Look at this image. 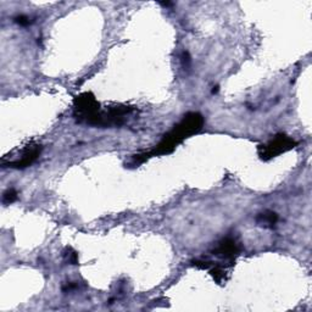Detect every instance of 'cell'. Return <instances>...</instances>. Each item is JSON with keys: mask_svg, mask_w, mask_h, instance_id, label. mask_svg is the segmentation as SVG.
Returning <instances> with one entry per match:
<instances>
[{"mask_svg": "<svg viewBox=\"0 0 312 312\" xmlns=\"http://www.w3.org/2000/svg\"><path fill=\"white\" fill-rule=\"evenodd\" d=\"M202 124H204V118H202V116L200 115V114H187V115L183 117V119L173 127L172 131H170L167 134L163 136L162 140L156 145V148L152 153L138 156H143V160H144V158L149 157L150 155L168 154V153H171L175 149L182 140L186 139L188 136H192V134L199 132L200 129L202 128Z\"/></svg>", "mask_w": 312, "mask_h": 312, "instance_id": "obj_1", "label": "cell"}, {"mask_svg": "<svg viewBox=\"0 0 312 312\" xmlns=\"http://www.w3.org/2000/svg\"><path fill=\"white\" fill-rule=\"evenodd\" d=\"M295 145L296 142L292 138L285 136V134H279L274 139L270 140L267 144L260 145L259 154L264 160H269V158L274 157V156L282 154L287 150L293 149Z\"/></svg>", "mask_w": 312, "mask_h": 312, "instance_id": "obj_2", "label": "cell"}, {"mask_svg": "<svg viewBox=\"0 0 312 312\" xmlns=\"http://www.w3.org/2000/svg\"><path fill=\"white\" fill-rule=\"evenodd\" d=\"M41 152L40 145H28L25 149L21 150V153L12 161H10L9 166L14 168H25L27 166L32 165L38 158Z\"/></svg>", "mask_w": 312, "mask_h": 312, "instance_id": "obj_3", "label": "cell"}, {"mask_svg": "<svg viewBox=\"0 0 312 312\" xmlns=\"http://www.w3.org/2000/svg\"><path fill=\"white\" fill-rule=\"evenodd\" d=\"M236 253H238V249H236L235 241L230 238L221 241L220 245L215 250V255L223 257V259H233Z\"/></svg>", "mask_w": 312, "mask_h": 312, "instance_id": "obj_4", "label": "cell"}, {"mask_svg": "<svg viewBox=\"0 0 312 312\" xmlns=\"http://www.w3.org/2000/svg\"><path fill=\"white\" fill-rule=\"evenodd\" d=\"M278 215L273 211H265L256 217V222L264 227H273L277 223Z\"/></svg>", "mask_w": 312, "mask_h": 312, "instance_id": "obj_5", "label": "cell"}, {"mask_svg": "<svg viewBox=\"0 0 312 312\" xmlns=\"http://www.w3.org/2000/svg\"><path fill=\"white\" fill-rule=\"evenodd\" d=\"M17 199V192L15 189H7L2 195V202L4 204H11Z\"/></svg>", "mask_w": 312, "mask_h": 312, "instance_id": "obj_6", "label": "cell"}, {"mask_svg": "<svg viewBox=\"0 0 312 312\" xmlns=\"http://www.w3.org/2000/svg\"><path fill=\"white\" fill-rule=\"evenodd\" d=\"M15 22H17L21 26H27V25H30L31 21H30V17L25 16V15H20V16L15 17Z\"/></svg>", "mask_w": 312, "mask_h": 312, "instance_id": "obj_7", "label": "cell"}, {"mask_svg": "<svg viewBox=\"0 0 312 312\" xmlns=\"http://www.w3.org/2000/svg\"><path fill=\"white\" fill-rule=\"evenodd\" d=\"M217 90H218V87H214V89H212V93H217Z\"/></svg>", "mask_w": 312, "mask_h": 312, "instance_id": "obj_8", "label": "cell"}]
</instances>
